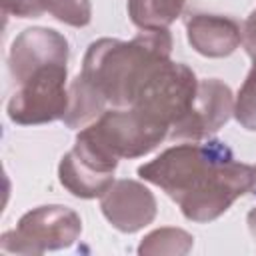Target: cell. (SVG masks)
I'll return each mask as SVG.
<instances>
[{
    "mask_svg": "<svg viewBox=\"0 0 256 256\" xmlns=\"http://www.w3.org/2000/svg\"><path fill=\"white\" fill-rule=\"evenodd\" d=\"M242 44H244L246 54L252 60H256V10H252L250 16L244 20V26H242Z\"/></svg>",
    "mask_w": 256,
    "mask_h": 256,
    "instance_id": "cell-16",
    "label": "cell"
},
{
    "mask_svg": "<svg viewBox=\"0 0 256 256\" xmlns=\"http://www.w3.org/2000/svg\"><path fill=\"white\" fill-rule=\"evenodd\" d=\"M138 176L162 188L192 222L216 220L256 186V170L222 140L176 144L142 164Z\"/></svg>",
    "mask_w": 256,
    "mask_h": 256,
    "instance_id": "cell-1",
    "label": "cell"
},
{
    "mask_svg": "<svg viewBox=\"0 0 256 256\" xmlns=\"http://www.w3.org/2000/svg\"><path fill=\"white\" fill-rule=\"evenodd\" d=\"M118 158L108 154L88 136L78 132L72 150H68L58 166L60 184L76 198H98L114 184Z\"/></svg>",
    "mask_w": 256,
    "mask_h": 256,
    "instance_id": "cell-6",
    "label": "cell"
},
{
    "mask_svg": "<svg viewBox=\"0 0 256 256\" xmlns=\"http://www.w3.org/2000/svg\"><path fill=\"white\" fill-rule=\"evenodd\" d=\"M186 0H128V16L142 30L168 28L184 10Z\"/></svg>",
    "mask_w": 256,
    "mask_h": 256,
    "instance_id": "cell-11",
    "label": "cell"
},
{
    "mask_svg": "<svg viewBox=\"0 0 256 256\" xmlns=\"http://www.w3.org/2000/svg\"><path fill=\"white\" fill-rule=\"evenodd\" d=\"M4 16H18V18H38L44 8L40 0H2Z\"/></svg>",
    "mask_w": 256,
    "mask_h": 256,
    "instance_id": "cell-15",
    "label": "cell"
},
{
    "mask_svg": "<svg viewBox=\"0 0 256 256\" xmlns=\"http://www.w3.org/2000/svg\"><path fill=\"white\" fill-rule=\"evenodd\" d=\"M190 46L206 58L230 56L242 42V28L230 16L196 12L186 18Z\"/></svg>",
    "mask_w": 256,
    "mask_h": 256,
    "instance_id": "cell-9",
    "label": "cell"
},
{
    "mask_svg": "<svg viewBox=\"0 0 256 256\" xmlns=\"http://www.w3.org/2000/svg\"><path fill=\"white\" fill-rule=\"evenodd\" d=\"M106 104L98 90L78 74L68 86V108L62 120L68 128H84L106 110Z\"/></svg>",
    "mask_w": 256,
    "mask_h": 256,
    "instance_id": "cell-10",
    "label": "cell"
},
{
    "mask_svg": "<svg viewBox=\"0 0 256 256\" xmlns=\"http://www.w3.org/2000/svg\"><path fill=\"white\" fill-rule=\"evenodd\" d=\"M100 210L104 218L120 232L134 234L156 218V198L138 180H116L102 196Z\"/></svg>",
    "mask_w": 256,
    "mask_h": 256,
    "instance_id": "cell-8",
    "label": "cell"
},
{
    "mask_svg": "<svg viewBox=\"0 0 256 256\" xmlns=\"http://www.w3.org/2000/svg\"><path fill=\"white\" fill-rule=\"evenodd\" d=\"M80 132L118 160L144 156L168 138L166 128L154 124L134 108L104 110Z\"/></svg>",
    "mask_w": 256,
    "mask_h": 256,
    "instance_id": "cell-5",
    "label": "cell"
},
{
    "mask_svg": "<svg viewBox=\"0 0 256 256\" xmlns=\"http://www.w3.org/2000/svg\"><path fill=\"white\" fill-rule=\"evenodd\" d=\"M252 68L238 90L234 102V116L238 124L246 130L256 132V60H252Z\"/></svg>",
    "mask_w": 256,
    "mask_h": 256,
    "instance_id": "cell-14",
    "label": "cell"
},
{
    "mask_svg": "<svg viewBox=\"0 0 256 256\" xmlns=\"http://www.w3.org/2000/svg\"><path fill=\"white\" fill-rule=\"evenodd\" d=\"M194 244L192 234H188L182 228H158L150 234H146L138 246V254L142 256H182L188 254Z\"/></svg>",
    "mask_w": 256,
    "mask_h": 256,
    "instance_id": "cell-12",
    "label": "cell"
},
{
    "mask_svg": "<svg viewBox=\"0 0 256 256\" xmlns=\"http://www.w3.org/2000/svg\"><path fill=\"white\" fill-rule=\"evenodd\" d=\"M40 6L56 20L74 28H84L92 20L90 0H40Z\"/></svg>",
    "mask_w": 256,
    "mask_h": 256,
    "instance_id": "cell-13",
    "label": "cell"
},
{
    "mask_svg": "<svg viewBox=\"0 0 256 256\" xmlns=\"http://www.w3.org/2000/svg\"><path fill=\"white\" fill-rule=\"evenodd\" d=\"M254 170H256V168H254Z\"/></svg>",
    "mask_w": 256,
    "mask_h": 256,
    "instance_id": "cell-18",
    "label": "cell"
},
{
    "mask_svg": "<svg viewBox=\"0 0 256 256\" xmlns=\"http://www.w3.org/2000/svg\"><path fill=\"white\" fill-rule=\"evenodd\" d=\"M68 58L44 62L16 80L6 112L14 124L32 126L62 120L68 108Z\"/></svg>",
    "mask_w": 256,
    "mask_h": 256,
    "instance_id": "cell-3",
    "label": "cell"
},
{
    "mask_svg": "<svg viewBox=\"0 0 256 256\" xmlns=\"http://www.w3.org/2000/svg\"><path fill=\"white\" fill-rule=\"evenodd\" d=\"M246 224H248V230H250V234H252V238H254V242H256V208H252V210L248 212Z\"/></svg>",
    "mask_w": 256,
    "mask_h": 256,
    "instance_id": "cell-17",
    "label": "cell"
},
{
    "mask_svg": "<svg viewBox=\"0 0 256 256\" xmlns=\"http://www.w3.org/2000/svg\"><path fill=\"white\" fill-rule=\"evenodd\" d=\"M170 54L168 28L142 30L132 40L100 38L88 46L80 76L112 108H130L152 76L170 60Z\"/></svg>",
    "mask_w": 256,
    "mask_h": 256,
    "instance_id": "cell-2",
    "label": "cell"
},
{
    "mask_svg": "<svg viewBox=\"0 0 256 256\" xmlns=\"http://www.w3.org/2000/svg\"><path fill=\"white\" fill-rule=\"evenodd\" d=\"M234 114V96L228 84L218 78L198 80L196 96L184 118L170 130V140L200 142L220 130Z\"/></svg>",
    "mask_w": 256,
    "mask_h": 256,
    "instance_id": "cell-7",
    "label": "cell"
},
{
    "mask_svg": "<svg viewBox=\"0 0 256 256\" xmlns=\"http://www.w3.org/2000/svg\"><path fill=\"white\" fill-rule=\"evenodd\" d=\"M82 232L80 216L60 204L38 206L26 212L14 230L0 238V248L12 254L38 256L48 250H62L72 246Z\"/></svg>",
    "mask_w": 256,
    "mask_h": 256,
    "instance_id": "cell-4",
    "label": "cell"
}]
</instances>
